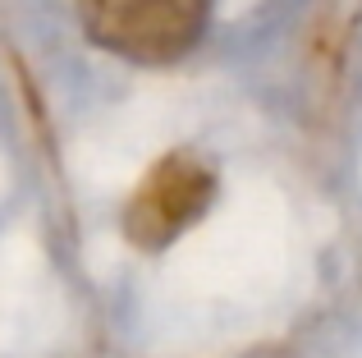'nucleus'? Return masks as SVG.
Returning <instances> with one entry per match:
<instances>
[{"mask_svg":"<svg viewBox=\"0 0 362 358\" xmlns=\"http://www.w3.org/2000/svg\"><path fill=\"white\" fill-rule=\"evenodd\" d=\"M211 202H216V171L197 152H170L133 188L129 212H124V234L138 248L156 253L175 243L188 225L202 221Z\"/></svg>","mask_w":362,"mask_h":358,"instance_id":"obj_2","label":"nucleus"},{"mask_svg":"<svg viewBox=\"0 0 362 358\" xmlns=\"http://www.w3.org/2000/svg\"><path fill=\"white\" fill-rule=\"evenodd\" d=\"M101 51L133 64H175L211 28L216 0H74Z\"/></svg>","mask_w":362,"mask_h":358,"instance_id":"obj_1","label":"nucleus"}]
</instances>
